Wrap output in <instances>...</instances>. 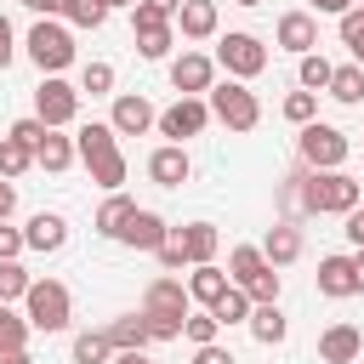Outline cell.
<instances>
[{
    "instance_id": "4dcf8cb0",
    "label": "cell",
    "mask_w": 364,
    "mask_h": 364,
    "mask_svg": "<svg viewBox=\"0 0 364 364\" xmlns=\"http://www.w3.org/2000/svg\"><path fill=\"white\" fill-rule=\"evenodd\" d=\"M250 307H256V301H250V296H245V290L233 284V290H228V296H222V301H216L210 313H216V324L228 330V324H250Z\"/></svg>"
},
{
    "instance_id": "1f68e13d",
    "label": "cell",
    "mask_w": 364,
    "mask_h": 364,
    "mask_svg": "<svg viewBox=\"0 0 364 364\" xmlns=\"http://www.w3.org/2000/svg\"><path fill=\"white\" fill-rule=\"evenodd\" d=\"M28 165H34V148H23L17 136H0V176H6V182H17Z\"/></svg>"
},
{
    "instance_id": "f1b7e54d",
    "label": "cell",
    "mask_w": 364,
    "mask_h": 364,
    "mask_svg": "<svg viewBox=\"0 0 364 364\" xmlns=\"http://www.w3.org/2000/svg\"><path fill=\"white\" fill-rule=\"evenodd\" d=\"M131 210H136V205H131L125 193H108V199H102V210H97V233H108V239H119V228L131 222Z\"/></svg>"
},
{
    "instance_id": "cb8c5ba5",
    "label": "cell",
    "mask_w": 364,
    "mask_h": 364,
    "mask_svg": "<svg viewBox=\"0 0 364 364\" xmlns=\"http://www.w3.org/2000/svg\"><path fill=\"white\" fill-rule=\"evenodd\" d=\"M176 28H182V40H210L216 34V0H182Z\"/></svg>"
},
{
    "instance_id": "3957f363",
    "label": "cell",
    "mask_w": 364,
    "mask_h": 364,
    "mask_svg": "<svg viewBox=\"0 0 364 364\" xmlns=\"http://www.w3.org/2000/svg\"><path fill=\"white\" fill-rule=\"evenodd\" d=\"M228 279L262 307V301H279V267L262 256V245H233L228 250Z\"/></svg>"
},
{
    "instance_id": "d6986e66",
    "label": "cell",
    "mask_w": 364,
    "mask_h": 364,
    "mask_svg": "<svg viewBox=\"0 0 364 364\" xmlns=\"http://www.w3.org/2000/svg\"><path fill=\"white\" fill-rule=\"evenodd\" d=\"M165 239H171V228L159 210H131V222L119 228V245H131V250H159Z\"/></svg>"
},
{
    "instance_id": "c3c4849f",
    "label": "cell",
    "mask_w": 364,
    "mask_h": 364,
    "mask_svg": "<svg viewBox=\"0 0 364 364\" xmlns=\"http://www.w3.org/2000/svg\"><path fill=\"white\" fill-rule=\"evenodd\" d=\"M11 210H17V182H6V176H0V222H6Z\"/></svg>"
},
{
    "instance_id": "7a4b0ae2",
    "label": "cell",
    "mask_w": 364,
    "mask_h": 364,
    "mask_svg": "<svg viewBox=\"0 0 364 364\" xmlns=\"http://www.w3.org/2000/svg\"><path fill=\"white\" fill-rule=\"evenodd\" d=\"M188 284L182 279H171V273H159L154 284H148V296H142V324H148V336L154 341H176L182 336V324H188Z\"/></svg>"
},
{
    "instance_id": "ba28073f",
    "label": "cell",
    "mask_w": 364,
    "mask_h": 364,
    "mask_svg": "<svg viewBox=\"0 0 364 364\" xmlns=\"http://www.w3.org/2000/svg\"><path fill=\"white\" fill-rule=\"evenodd\" d=\"M347 148H353V142H347L336 125H318V119H313V125H301V136H296V154H301L313 171H341Z\"/></svg>"
},
{
    "instance_id": "603a6c76",
    "label": "cell",
    "mask_w": 364,
    "mask_h": 364,
    "mask_svg": "<svg viewBox=\"0 0 364 364\" xmlns=\"http://www.w3.org/2000/svg\"><path fill=\"white\" fill-rule=\"evenodd\" d=\"M228 290H233V279H228V273H222V267H210V262H205V267H193V273H188V296H193V301H199V307H216V301H222V296H228Z\"/></svg>"
},
{
    "instance_id": "816d5d0a",
    "label": "cell",
    "mask_w": 364,
    "mask_h": 364,
    "mask_svg": "<svg viewBox=\"0 0 364 364\" xmlns=\"http://www.w3.org/2000/svg\"><path fill=\"white\" fill-rule=\"evenodd\" d=\"M114 364H154L148 353H114Z\"/></svg>"
},
{
    "instance_id": "30bf717a",
    "label": "cell",
    "mask_w": 364,
    "mask_h": 364,
    "mask_svg": "<svg viewBox=\"0 0 364 364\" xmlns=\"http://www.w3.org/2000/svg\"><path fill=\"white\" fill-rule=\"evenodd\" d=\"M74 114H80V91H74L68 80L46 74V80H40V91H34V119H40V125H51V131H63V125H74Z\"/></svg>"
},
{
    "instance_id": "7c38bea8",
    "label": "cell",
    "mask_w": 364,
    "mask_h": 364,
    "mask_svg": "<svg viewBox=\"0 0 364 364\" xmlns=\"http://www.w3.org/2000/svg\"><path fill=\"white\" fill-rule=\"evenodd\" d=\"M210 125V102L205 97H176L165 114H159V136H171V142H188V136H199Z\"/></svg>"
},
{
    "instance_id": "9f6ffc18",
    "label": "cell",
    "mask_w": 364,
    "mask_h": 364,
    "mask_svg": "<svg viewBox=\"0 0 364 364\" xmlns=\"http://www.w3.org/2000/svg\"><path fill=\"white\" fill-rule=\"evenodd\" d=\"M358 6H364V0H358Z\"/></svg>"
},
{
    "instance_id": "484cf974",
    "label": "cell",
    "mask_w": 364,
    "mask_h": 364,
    "mask_svg": "<svg viewBox=\"0 0 364 364\" xmlns=\"http://www.w3.org/2000/svg\"><path fill=\"white\" fill-rule=\"evenodd\" d=\"M262 256H267L273 267H290V262L301 256V233H296L290 222H273V228H267V239H262Z\"/></svg>"
},
{
    "instance_id": "db71d44e",
    "label": "cell",
    "mask_w": 364,
    "mask_h": 364,
    "mask_svg": "<svg viewBox=\"0 0 364 364\" xmlns=\"http://www.w3.org/2000/svg\"><path fill=\"white\" fill-rule=\"evenodd\" d=\"M102 6H108V11H114V6H136V0H102Z\"/></svg>"
},
{
    "instance_id": "74e56055",
    "label": "cell",
    "mask_w": 364,
    "mask_h": 364,
    "mask_svg": "<svg viewBox=\"0 0 364 364\" xmlns=\"http://www.w3.org/2000/svg\"><path fill=\"white\" fill-rule=\"evenodd\" d=\"M74 28H102L108 23V6L102 0H68V11H63Z\"/></svg>"
},
{
    "instance_id": "7402d4cb",
    "label": "cell",
    "mask_w": 364,
    "mask_h": 364,
    "mask_svg": "<svg viewBox=\"0 0 364 364\" xmlns=\"http://www.w3.org/2000/svg\"><path fill=\"white\" fill-rule=\"evenodd\" d=\"M102 336H108V347L114 353H142L154 336H148V324H142V313H125V318H108L102 324Z\"/></svg>"
},
{
    "instance_id": "83f0119b",
    "label": "cell",
    "mask_w": 364,
    "mask_h": 364,
    "mask_svg": "<svg viewBox=\"0 0 364 364\" xmlns=\"http://www.w3.org/2000/svg\"><path fill=\"white\" fill-rule=\"evenodd\" d=\"M330 97H336V102H347V108H353V102H364V68H358V63H341V68L330 74Z\"/></svg>"
},
{
    "instance_id": "bcb514c9",
    "label": "cell",
    "mask_w": 364,
    "mask_h": 364,
    "mask_svg": "<svg viewBox=\"0 0 364 364\" xmlns=\"http://www.w3.org/2000/svg\"><path fill=\"white\" fill-rule=\"evenodd\" d=\"M307 6H313V17H347L358 0H307Z\"/></svg>"
},
{
    "instance_id": "4fadbf2b",
    "label": "cell",
    "mask_w": 364,
    "mask_h": 364,
    "mask_svg": "<svg viewBox=\"0 0 364 364\" xmlns=\"http://www.w3.org/2000/svg\"><path fill=\"white\" fill-rule=\"evenodd\" d=\"M108 125H114L119 136H142L148 125H159V114H154V102H148L142 91H119V97H114V114H108Z\"/></svg>"
},
{
    "instance_id": "2e32d148",
    "label": "cell",
    "mask_w": 364,
    "mask_h": 364,
    "mask_svg": "<svg viewBox=\"0 0 364 364\" xmlns=\"http://www.w3.org/2000/svg\"><path fill=\"white\" fill-rule=\"evenodd\" d=\"M23 245H28V250H40V256H57V250L68 245V222H63L57 210H34V216H28V228H23Z\"/></svg>"
},
{
    "instance_id": "44dd1931",
    "label": "cell",
    "mask_w": 364,
    "mask_h": 364,
    "mask_svg": "<svg viewBox=\"0 0 364 364\" xmlns=\"http://www.w3.org/2000/svg\"><path fill=\"white\" fill-rule=\"evenodd\" d=\"M364 353V330L358 324H330L324 336H318V358L324 364H353Z\"/></svg>"
},
{
    "instance_id": "277c9868",
    "label": "cell",
    "mask_w": 364,
    "mask_h": 364,
    "mask_svg": "<svg viewBox=\"0 0 364 364\" xmlns=\"http://www.w3.org/2000/svg\"><path fill=\"white\" fill-rule=\"evenodd\" d=\"M23 318H28V330H40V336L68 330V318H74V296H68V284H57V279H34L28 296H23Z\"/></svg>"
},
{
    "instance_id": "8992f818",
    "label": "cell",
    "mask_w": 364,
    "mask_h": 364,
    "mask_svg": "<svg viewBox=\"0 0 364 364\" xmlns=\"http://www.w3.org/2000/svg\"><path fill=\"white\" fill-rule=\"evenodd\" d=\"M28 57L40 63V74H63L74 63V28L57 23V17H40L28 28Z\"/></svg>"
},
{
    "instance_id": "d6a6232c",
    "label": "cell",
    "mask_w": 364,
    "mask_h": 364,
    "mask_svg": "<svg viewBox=\"0 0 364 364\" xmlns=\"http://www.w3.org/2000/svg\"><path fill=\"white\" fill-rule=\"evenodd\" d=\"M28 347V318L11 313V301H0V353H17Z\"/></svg>"
},
{
    "instance_id": "7dc6e473",
    "label": "cell",
    "mask_w": 364,
    "mask_h": 364,
    "mask_svg": "<svg viewBox=\"0 0 364 364\" xmlns=\"http://www.w3.org/2000/svg\"><path fill=\"white\" fill-rule=\"evenodd\" d=\"M23 6H28L34 17H63V11H68V0H23Z\"/></svg>"
},
{
    "instance_id": "ab89813d",
    "label": "cell",
    "mask_w": 364,
    "mask_h": 364,
    "mask_svg": "<svg viewBox=\"0 0 364 364\" xmlns=\"http://www.w3.org/2000/svg\"><path fill=\"white\" fill-rule=\"evenodd\" d=\"M313 114H318V91H290L284 97V119L290 125H313Z\"/></svg>"
},
{
    "instance_id": "681fc988",
    "label": "cell",
    "mask_w": 364,
    "mask_h": 364,
    "mask_svg": "<svg viewBox=\"0 0 364 364\" xmlns=\"http://www.w3.org/2000/svg\"><path fill=\"white\" fill-rule=\"evenodd\" d=\"M142 6H154V11H165L171 23H176V11H182V0H142Z\"/></svg>"
},
{
    "instance_id": "11a10c76",
    "label": "cell",
    "mask_w": 364,
    "mask_h": 364,
    "mask_svg": "<svg viewBox=\"0 0 364 364\" xmlns=\"http://www.w3.org/2000/svg\"><path fill=\"white\" fill-rule=\"evenodd\" d=\"M239 6H262V0H239Z\"/></svg>"
},
{
    "instance_id": "6da1fadb",
    "label": "cell",
    "mask_w": 364,
    "mask_h": 364,
    "mask_svg": "<svg viewBox=\"0 0 364 364\" xmlns=\"http://www.w3.org/2000/svg\"><path fill=\"white\" fill-rule=\"evenodd\" d=\"M74 148H80V159H85L91 182H97V188H108V193H119V182H125V154H119V131H114L108 119H91V125H80Z\"/></svg>"
},
{
    "instance_id": "e0dca14e",
    "label": "cell",
    "mask_w": 364,
    "mask_h": 364,
    "mask_svg": "<svg viewBox=\"0 0 364 364\" xmlns=\"http://www.w3.org/2000/svg\"><path fill=\"white\" fill-rule=\"evenodd\" d=\"M318 296H330V301H347V296H358V273H353V256H318Z\"/></svg>"
},
{
    "instance_id": "8d00e7d4",
    "label": "cell",
    "mask_w": 364,
    "mask_h": 364,
    "mask_svg": "<svg viewBox=\"0 0 364 364\" xmlns=\"http://www.w3.org/2000/svg\"><path fill=\"white\" fill-rule=\"evenodd\" d=\"M182 336H188L193 347H210V341L222 336V324H216V313L205 307V313H188V324H182Z\"/></svg>"
},
{
    "instance_id": "5bb4252c",
    "label": "cell",
    "mask_w": 364,
    "mask_h": 364,
    "mask_svg": "<svg viewBox=\"0 0 364 364\" xmlns=\"http://www.w3.org/2000/svg\"><path fill=\"white\" fill-rule=\"evenodd\" d=\"M171 85H176L182 97H199V91L216 85V63H210L205 51H182V57L171 63Z\"/></svg>"
},
{
    "instance_id": "ac0fdd59",
    "label": "cell",
    "mask_w": 364,
    "mask_h": 364,
    "mask_svg": "<svg viewBox=\"0 0 364 364\" xmlns=\"http://www.w3.org/2000/svg\"><path fill=\"white\" fill-rule=\"evenodd\" d=\"M273 40H279L284 51L307 57V51L318 46V17H313V11H284V17H279V28H273Z\"/></svg>"
},
{
    "instance_id": "ee69618b",
    "label": "cell",
    "mask_w": 364,
    "mask_h": 364,
    "mask_svg": "<svg viewBox=\"0 0 364 364\" xmlns=\"http://www.w3.org/2000/svg\"><path fill=\"white\" fill-rule=\"evenodd\" d=\"M193 364H233V353L222 341H210V347H193Z\"/></svg>"
},
{
    "instance_id": "f907efd6",
    "label": "cell",
    "mask_w": 364,
    "mask_h": 364,
    "mask_svg": "<svg viewBox=\"0 0 364 364\" xmlns=\"http://www.w3.org/2000/svg\"><path fill=\"white\" fill-rule=\"evenodd\" d=\"M0 364H34V358H28V347H17V353H0Z\"/></svg>"
},
{
    "instance_id": "5b68a950",
    "label": "cell",
    "mask_w": 364,
    "mask_h": 364,
    "mask_svg": "<svg viewBox=\"0 0 364 364\" xmlns=\"http://www.w3.org/2000/svg\"><path fill=\"white\" fill-rule=\"evenodd\" d=\"M205 102H210V119H222L228 131H256V119H262V102H256V91H250L245 80H222V85H210Z\"/></svg>"
},
{
    "instance_id": "8fae6325",
    "label": "cell",
    "mask_w": 364,
    "mask_h": 364,
    "mask_svg": "<svg viewBox=\"0 0 364 364\" xmlns=\"http://www.w3.org/2000/svg\"><path fill=\"white\" fill-rule=\"evenodd\" d=\"M131 34H136V51L148 57V63H159L165 51H171V40H176V23L165 17V11H154V6H131Z\"/></svg>"
},
{
    "instance_id": "f6af8a7d",
    "label": "cell",
    "mask_w": 364,
    "mask_h": 364,
    "mask_svg": "<svg viewBox=\"0 0 364 364\" xmlns=\"http://www.w3.org/2000/svg\"><path fill=\"white\" fill-rule=\"evenodd\" d=\"M341 233H347V245H353V250H364V205H358V210H347V228H341Z\"/></svg>"
},
{
    "instance_id": "f546056e",
    "label": "cell",
    "mask_w": 364,
    "mask_h": 364,
    "mask_svg": "<svg viewBox=\"0 0 364 364\" xmlns=\"http://www.w3.org/2000/svg\"><path fill=\"white\" fill-rule=\"evenodd\" d=\"M74 364H114V347L102 330H80L74 336Z\"/></svg>"
},
{
    "instance_id": "836d02e7",
    "label": "cell",
    "mask_w": 364,
    "mask_h": 364,
    "mask_svg": "<svg viewBox=\"0 0 364 364\" xmlns=\"http://www.w3.org/2000/svg\"><path fill=\"white\" fill-rule=\"evenodd\" d=\"M330 74H336L330 57H318V51L301 57V91H330Z\"/></svg>"
},
{
    "instance_id": "e575fe53",
    "label": "cell",
    "mask_w": 364,
    "mask_h": 364,
    "mask_svg": "<svg viewBox=\"0 0 364 364\" xmlns=\"http://www.w3.org/2000/svg\"><path fill=\"white\" fill-rule=\"evenodd\" d=\"M28 284H34V279H28L23 262H0V301H23Z\"/></svg>"
},
{
    "instance_id": "9c48e42d",
    "label": "cell",
    "mask_w": 364,
    "mask_h": 364,
    "mask_svg": "<svg viewBox=\"0 0 364 364\" xmlns=\"http://www.w3.org/2000/svg\"><path fill=\"white\" fill-rule=\"evenodd\" d=\"M216 63H222L233 80H256V74L267 68V46H262L256 34H245V28H233V34H222V46H216Z\"/></svg>"
},
{
    "instance_id": "52a82bcc",
    "label": "cell",
    "mask_w": 364,
    "mask_h": 364,
    "mask_svg": "<svg viewBox=\"0 0 364 364\" xmlns=\"http://www.w3.org/2000/svg\"><path fill=\"white\" fill-rule=\"evenodd\" d=\"M301 205L307 210H336V216H347V210H358V182L347 176V171H313V182L301 188Z\"/></svg>"
},
{
    "instance_id": "ffe728a7",
    "label": "cell",
    "mask_w": 364,
    "mask_h": 364,
    "mask_svg": "<svg viewBox=\"0 0 364 364\" xmlns=\"http://www.w3.org/2000/svg\"><path fill=\"white\" fill-rule=\"evenodd\" d=\"M171 239L182 245V262H188V267H205V262L216 256V245H222V233H216L210 222H188V228H176Z\"/></svg>"
},
{
    "instance_id": "60d3db41",
    "label": "cell",
    "mask_w": 364,
    "mask_h": 364,
    "mask_svg": "<svg viewBox=\"0 0 364 364\" xmlns=\"http://www.w3.org/2000/svg\"><path fill=\"white\" fill-rule=\"evenodd\" d=\"M46 131H51V125H40V119H34V114H28V119H17V125H11V131H6V136H17V142H23V148H40V142H46Z\"/></svg>"
},
{
    "instance_id": "f5cc1de1",
    "label": "cell",
    "mask_w": 364,
    "mask_h": 364,
    "mask_svg": "<svg viewBox=\"0 0 364 364\" xmlns=\"http://www.w3.org/2000/svg\"><path fill=\"white\" fill-rule=\"evenodd\" d=\"M353 273H358V290H364V250H353Z\"/></svg>"
},
{
    "instance_id": "9a60e30c",
    "label": "cell",
    "mask_w": 364,
    "mask_h": 364,
    "mask_svg": "<svg viewBox=\"0 0 364 364\" xmlns=\"http://www.w3.org/2000/svg\"><path fill=\"white\" fill-rule=\"evenodd\" d=\"M148 176H154L159 188H182V182L193 176V159H188V148H182V142H165V148H154V154H148Z\"/></svg>"
},
{
    "instance_id": "b9f144b4",
    "label": "cell",
    "mask_w": 364,
    "mask_h": 364,
    "mask_svg": "<svg viewBox=\"0 0 364 364\" xmlns=\"http://www.w3.org/2000/svg\"><path fill=\"white\" fill-rule=\"evenodd\" d=\"M23 250H28V245H23V228H6V222H0V262H17Z\"/></svg>"
},
{
    "instance_id": "4316f807",
    "label": "cell",
    "mask_w": 364,
    "mask_h": 364,
    "mask_svg": "<svg viewBox=\"0 0 364 364\" xmlns=\"http://www.w3.org/2000/svg\"><path fill=\"white\" fill-rule=\"evenodd\" d=\"M250 336H256L262 347H279V341L290 336V324H284L279 301H262V307H250Z\"/></svg>"
},
{
    "instance_id": "d4e9b609",
    "label": "cell",
    "mask_w": 364,
    "mask_h": 364,
    "mask_svg": "<svg viewBox=\"0 0 364 364\" xmlns=\"http://www.w3.org/2000/svg\"><path fill=\"white\" fill-rule=\"evenodd\" d=\"M74 159H80L74 136H57V131H46V142L34 148V165H40V171H51V176H63V171H68Z\"/></svg>"
},
{
    "instance_id": "d590c367",
    "label": "cell",
    "mask_w": 364,
    "mask_h": 364,
    "mask_svg": "<svg viewBox=\"0 0 364 364\" xmlns=\"http://www.w3.org/2000/svg\"><path fill=\"white\" fill-rule=\"evenodd\" d=\"M336 23H341V46H347V51H353V63L364 68V6H353V11H347V17H336Z\"/></svg>"
},
{
    "instance_id": "f35d334b",
    "label": "cell",
    "mask_w": 364,
    "mask_h": 364,
    "mask_svg": "<svg viewBox=\"0 0 364 364\" xmlns=\"http://www.w3.org/2000/svg\"><path fill=\"white\" fill-rule=\"evenodd\" d=\"M80 91L108 97V91H114V63H85V68H80Z\"/></svg>"
},
{
    "instance_id": "7bdbcfd3",
    "label": "cell",
    "mask_w": 364,
    "mask_h": 364,
    "mask_svg": "<svg viewBox=\"0 0 364 364\" xmlns=\"http://www.w3.org/2000/svg\"><path fill=\"white\" fill-rule=\"evenodd\" d=\"M11 57H17V34H11V17L0 11V68H11Z\"/></svg>"
}]
</instances>
